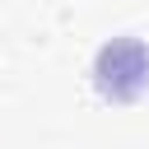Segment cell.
Here are the masks:
<instances>
[{
  "mask_svg": "<svg viewBox=\"0 0 149 149\" xmlns=\"http://www.w3.org/2000/svg\"><path fill=\"white\" fill-rule=\"evenodd\" d=\"M93 74H98L102 98L130 102V98H140V88L149 84V51H144L135 37H116V42H107V47L98 51Z\"/></svg>",
  "mask_w": 149,
  "mask_h": 149,
  "instance_id": "cell-1",
  "label": "cell"
}]
</instances>
